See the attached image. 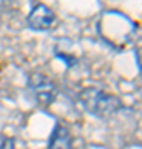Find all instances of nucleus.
Wrapping results in <instances>:
<instances>
[{
    "instance_id": "nucleus-5",
    "label": "nucleus",
    "mask_w": 142,
    "mask_h": 149,
    "mask_svg": "<svg viewBox=\"0 0 142 149\" xmlns=\"http://www.w3.org/2000/svg\"><path fill=\"white\" fill-rule=\"evenodd\" d=\"M0 149H15V139L0 136Z\"/></svg>"
},
{
    "instance_id": "nucleus-4",
    "label": "nucleus",
    "mask_w": 142,
    "mask_h": 149,
    "mask_svg": "<svg viewBox=\"0 0 142 149\" xmlns=\"http://www.w3.org/2000/svg\"><path fill=\"white\" fill-rule=\"evenodd\" d=\"M48 149H73V138L68 128H64L63 124L55 126L48 141Z\"/></svg>"
},
{
    "instance_id": "nucleus-1",
    "label": "nucleus",
    "mask_w": 142,
    "mask_h": 149,
    "mask_svg": "<svg viewBox=\"0 0 142 149\" xmlns=\"http://www.w3.org/2000/svg\"><path fill=\"white\" fill-rule=\"evenodd\" d=\"M81 104L88 113L98 118H106L109 114H114L117 109H121V101L116 96L107 95L101 88H86L79 95Z\"/></svg>"
},
{
    "instance_id": "nucleus-2",
    "label": "nucleus",
    "mask_w": 142,
    "mask_h": 149,
    "mask_svg": "<svg viewBox=\"0 0 142 149\" xmlns=\"http://www.w3.org/2000/svg\"><path fill=\"white\" fill-rule=\"evenodd\" d=\"M28 86H30L35 100L42 106H50L58 96V88L55 85V81L48 78L46 74L32 73L28 76Z\"/></svg>"
},
{
    "instance_id": "nucleus-3",
    "label": "nucleus",
    "mask_w": 142,
    "mask_h": 149,
    "mask_svg": "<svg viewBox=\"0 0 142 149\" xmlns=\"http://www.w3.org/2000/svg\"><path fill=\"white\" fill-rule=\"evenodd\" d=\"M26 23L35 32L50 30L56 25V13L50 7L43 5V3H37L26 17Z\"/></svg>"
}]
</instances>
